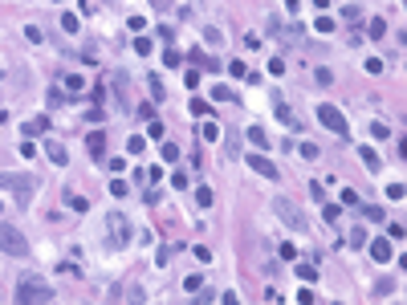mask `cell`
Segmentation results:
<instances>
[{
  "mask_svg": "<svg viewBox=\"0 0 407 305\" xmlns=\"http://www.w3.org/2000/svg\"><path fill=\"white\" fill-rule=\"evenodd\" d=\"M0 187H4V192H16V200L29 203V196L37 192V175H25V171H0Z\"/></svg>",
  "mask_w": 407,
  "mask_h": 305,
  "instance_id": "6da1fadb",
  "label": "cell"
},
{
  "mask_svg": "<svg viewBox=\"0 0 407 305\" xmlns=\"http://www.w3.org/2000/svg\"><path fill=\"white\" fill-rule=\"evenodd\" d=\"M57 293L45 285V281H37V277H25L21 285H16V301L21 305H29V301H53Z\"/></svg>",
  "mask_w": 407,
  "mask_h": 305,
  "instance_id": "7a4b0ae2",
  "label": "cell"
},
{
  "mask_svg": "<svg viewBox=\"0 0 407 305\" xmlns=\"http://www.w3.org/2000/svg\"><path fill=\"white\" fill-rule=\"evenodd\" d=\"M0 253L29 256V240H25V232H21V228H12V224H0Z\"/></svg>",
  "mask_w": 407,
  "mask_h": 305,
  "instance_id": "3957f363",
  "label": "cell"
},
{
  "mask_svg": "<svg viewBox=\"0 0 407 305\" xmlns=\"http://www.w3.org/2000/svg\"><path fill=\"white\" fill-rule=\"evenodd\" d=\"M318 122H322L330 135H338V139H346V135H350V126H346V118H342V110H338V106H330V102H322V106H318Z\"/></svg>",
  "mask_w": 407,
  "mask_h": 305,
  "instance_id": "277c9868",
  "label": "cell"
},
{
  "mask_svg": "<svg viewBox=\"0 0 407 305\" xmlns=\"http://www.w3.org/2000/svg\"><path fill=\"white\" fill-rule=\"evenodd\" d=\"M273 212L281 216V224L293 228V232H301V228H305V212H301L297 203H289L285 196H273Z\"/></svg>",
  "mask_w": 407,
  "mask_h": 305,
  "instance_id": "5b68a950",
  "label": "cell"
},
{
  "mask_svg": "<svg viewBox=\"0 0 407 305\" xmlns=\"http://www.w3.org/2000/svg\"><path fill=\"white\" fill-rule=\"evenodd\" d=\"M106 228H110V244H114V249H126V244H130V224H126V216L110 212V216H106Z\"/></svg>",
  "mask_w": 407,
  "mask_h": 305,
  "instance_id": "8992f818",
  "label": "cell"
},
{
  "mask_svg": "<svg viewBox=\"0 0 407 305\" xmlns=\"http://www.w3.org/2000/svg\"><path fill=\"white\" fill-rule=\"evenodd\" d=\"M244 163H248V167H253L257 175H265V179H281V171H277V167H273V163H269L265 155H248Z\"/></svg>",
  "mask_w": 407,
  "mask_h": 305,
  "instance_id": "52a82bcc",
  "label": "cell"
},
{
  "mask_svg": "<svg viewBox=\"0 0 407 305\" xmlns=\"http://www.w3.org/2000/svg\"><path fill=\"white\" fill-rule=\"evenodd\" d=\"M273 110H277V118H281V122H285L289 130H301V122H297V114H293V110H289V106H285L281 98H277V94H273Z\"/></svg>",
  "mask_w": 407,
  "mask_h": 305,
  "instance_id": "ba28073f",
  "label": "cell"
},
{
  "mask_svg": "<svg viewBox=\"0 0 407 305\" xmlns=\"http://www.w3.org/2000/svg\"><path fill=\"white\" fill-rule=\"evenodd\" d=\"M45 155H49L57 167H65V163H69V151H65V143H57V139H49V143H45Z\"/></svg>",
  "mask_w": 407,
  "mask_h": 305,
  "instance_id": "9c48e42d",
  "label": "cell"
},
{
  "mask_svg": "<svg viewBox=\"0 0 407 305\" xmlns=\"http://www.w3.org/2000/svg\"><path fill=\"white\" fill-rule=\"evenodd\" d=\"M86 147H90V155H94V159H102V151H106V135H102V130H94V135L86 139Z\"/></svg>",
  "mask_w": 407,
  "mask_h": 305,
  "instance_id": "30bf717a",
  "label": "cell"
},
{
  "mask_svg": "<svg viewBox=\"0 0 407 305\" xmlns=\"http://www.w3.org/2000/svg\"><path fill=\"white\" fill-rule=\"evenodd\" d=\"M41 130H49V114H37L25 122V135H41Z\"/></svg>",
  "mask_w": 407,
  "mask_h": 305,
  "instance_id": "8fae6325",
  "label": "cell"
},
{
  "mask_svg": "<svg viewBox=\"0 0 407 305\" xmlns=\"http://www.w3.org/2000/svg\"><path fill=\"white\" fill-rule=\"evenodd\" d=\"M366 37H371V41H383V37H387V21H383V16L371 21V25H366Z\"/></svg>",
  "mask_w": 407,
  "mask_h": 305,
  "instance_id": "7c38bea8",
  "label": "cell"
},
{
  "mask_svg": "<svg viewBox=\"0 0 407 305\" xmlns=\"http://www.w3.org/2000/svg\"><path fill=\"white\" fill-rule=\"evenodd\" d=\"M362 167H366V171H379V167H383V163H379V155H375V147H362Z\"/></svg>",
  "mask_w": 407,
  "mask_h": 305,
  "instance_id": "4fadbf2b",
  "label": "cell"
},
{
  "mask_svg": "<svg viewBox=\"0 0 407 305\" xmlns=\"http://www.w3.org/2000/svg\"><path fill=\"white\" fill-rule=\"evenodd\" d=\"M371 256H375V260H391V240H375V244H371Z\"/></svg>",
  "mask_w": 407,
  "mask_h": 305,
  "instance_id": "5bb4252c",
  "label": "cell"
},
{
  "mask_svg": "<svg viewBox=\"0 0 407 305\" xmlns=\"http://www.w3.org/2000/svg\"><path fill=\"white\" fill-rule=\"evenodd\" d=\"M371 139H379V143L391 139V126H387V122H371Z\"/></svg>",
  "mask_w": 407,
  "mask_h": 305,
  "instance_id": "9a60e30c",
  "label": "cell"
},
{
  "mask_svg": "<svg viewBox=\"0 0 407 305\" xmlns=\"http://www.w3.org/2000/svg\"><path fill=\"white\" fill-rule=\"evenodd\" d=\"M248 143H257L261 151L269 147V139H265V130H261V126H248Z\"/></svg>",
  "mask_w": 407,
  "mask_h": 305,
  "instance_id": "2e32d148",
  "label": "cell"
},
{
  "mask_svg": "<svg viewBox=\"0 0 407 305\" xmlns=\"http://www.w3.org/2000/svg\"><path fill=\"white\" fill-rule=\"evenodd\" d=\"M191 61H196V65H204V69H212V73H216V69H224V65H216L212 57H204V53H196V49H191Z\"/></svg>",
  "mask_w": 407,
  "mask_h": 305,
  "instance_id": "e0dca14e",
  "label": "cell"
},
{
  "mask_svg": "<svg viewBox=\"0 0 407 305\" xmlns=\"http://www.w3.org/2000/svg\"><path fill=\"white\" fill-rule=\"evenodd\" d=\"M346 240H350V244H354V249H362V244H366V232H362V228L354 224V228H350V232H346Z\"/></svg>",
  "mask_w": 407,
  "mask_h": 305,
  "instance_id": "ac0fdd59",
  "label": "cell"
},
{
  "mask_svg": "<svg viewBox=\"0 0 407 305\" xmlns=\"http://www.w3.org/2000/svg\"><path fill=\"white\" fill-rule=\"evenodd\" d=\"M25 41H33V45H41V41H45V33H41L37 25H25Z\"/></svg>",
  "mask_w": 407,
  "mask_h": 305,
  "instance_id": "d6986e66",
  "label": "cell"
},
{
  "mask_svg": "<svg viewBox=\"0 0 407 305\" xmlns=\"http://www.w3.org/2000/svg\"><path fill=\"white\" fill-rule=\"evenodd\" d=\"M220 41H224V33H220V29H204V45H212V49H216Z\"/></svg>",
  "mask_w": 407,
  "mask_h": 305,
  "instance_id": "ffe728a7",
  "label": "cell"
},
{
  "mask_svg": "<svg viewBox=\"0 0 407 305\" xmlns=\"http://www.w3.org/2000/svg\"><path fill=\"white\" fill-rule=\"evenodd\" d=\"M362 216H366L371 224H383V207H375V203H366V207H362Z\"/></svg>",
  "mask_w": 407,
  "mask_h": 305,
  "instance_id": "44dd1931",
  "label": "cell"
},
{
  "mask_svg": "<svg viewBox=\"0 0 407 305\" xmlns=\"http://www.w3.org/2000/svg\"><path fill=\"white\" fill-rule=\"evenodd\" d=\"M196 200H200V207H212L216 192H212V187H200V192H196Z\"/></svg>",
  "mask_w": 407,
  "mask_h": 305,
  "instance_id": "7402d4cb",
  "label": "cell"
},
{
  "mask_svg": "<svg viewBox=\"0 0 407 305\" xmlns=\"http://www.w3.org/2000/svg\"><path fill=\"white\" fill-rule=\"evenodd\" d=\"M151 49H155V45H151V37H134V53H139V57H147Z\"/></svg>",
  "mask_w": 407,
  "mask_h": 305,
  "instance_id": "603a6c76",
  "label": "cell"
},
{
  "mask_svg": "<svg viewBox=\"0 0 407 305\" xmlns=\"http://www.w3.org/2000/svg\"><path fill=\"white\" fill-rule=\"evenodd\" d=\"M212 98H216V102H236V94L228 90V86H216V90H212Z\"/></svg>",
  "mask_w": 407,
  "mask_h": 305,
  "instance_id": "cb8c5ba5",
  "label": "cell"
},
{
  "mask_svg": "<svg viewBox=\"0 0 407 305\" xmlns=\"http://www.w3.org/2000/svg\"><path fill=\"white\" fill-rule=\"evenodd\" d=\"M61 29H65V33H77V16H73V12H61Z\"/></svg>",
  "mask_w": 407,
  "mask_h": 305,
  "instance_id": "d4e9b609",
  "label": "cell"
},
{
  "mask_svg": "<svg viewBox=\"0 0 407 305\" xmlns=\"http://www.w3.org/2000/svg\"><path fill=\"white\" fill-rule=\"evenodd\" d=\"M314 33H334V21H330V16H318V21H314Z\"/></svg>",
  "mask_w": 407,
  "mask_h": 305,
  "instance_id": "484cf974",
  "label": "cell"
},
{
  "mask_svg": "<svg viewBox=\"0 0 407 305\" xmlns=\"http://www.w3.org/2000/svg\"><path fill=\"white\" fill-rule=\"evenodd\" d=\"M383 69H387L383 57H366V73H383Z\"/></svg>",
  "mask_w": 407,
  "mask_h": 305,
  "instance_id": "4316f807",
  "label": "cell"
},
{
  "mask_svg": "<svg viewBox=\"0 0 407 305\" xmlns=\"http://www.w3.org/2000/svg\"><path fill=\"white\" fill-rule=\"evenodd\" d=\"M204 139L216 143V139H220V126H216V122H204Z\"/></svg>",
  "mask_w": 407,
  "mask_h": 305,
  "instance_id": "83f0119b",
  "label": "cell"
},
{
  "mask_svg": "<svg viewBox=\"0 0 407 305\" xmlns=\"http://www.w3.org/2000/svg\"><path fill=\"white\" fill-rule=\"evenodd\" d=\"M297 277H301V281H314L318 269H314V264H297Z\"/></svg>",
  "mask_w": 407,
  "mask_h": 305,
  "instance_id": "f1b7e54d",
  "label": "cell"
},
{
  "mask_svg": "<svg viewBox=\"0 0 407 305\" xmlns=\"http://www.w3.org/2000/svg\"><path fill=\"white\" fill-rule=\"evenodd\" d=\"M342 16H346V21H354V25H358V16H362V8H358V4H346V8H342Z\"/></svg>",
  "mask_w": 407,
  "mask_h": 305,
  "instance_id": "f546056e",
  "label": "cell"
},
{
  "mask_svg": "<svg viewBox=\"0 0 407 305\" xmlns=\"http://www.w3.org/2000/svg\"><path fill=\"white\" fill-rule=\"evenodd\" d=\"M228 73H232V78H244V73H248V65H244V61H228Z\"/></svg>",
  "mask_w": 407,
  "mask_h": 305,
  "instance_id": "4dcf8cb0",
  "label": "cell"
},
{
  "mask_svg": "<svg viewBox=\"0 0 407 305\" xmlns=\"http://www.w3.org/2000/svg\"><path fill=\"white\" fill-rule=\"evenodd\" d=\"M224 151H228V155H240V135H228V143H224Z\"/></svg>",
  "mask_w": 407,
  "mask_h": 305,
  "instance_id": "1f68e13d",
  "label": "cell"
},
{
  "mask_svg": "<svg viewBox=\"0 0 407 305\" xmlns=\"http://www.w3.org/2000/svg\"><path fill=\"white\" fill-rule=\"evenodd\" d=\"M269 73H273V78H281V73H285V61H281V57H273V61H269Z\"/></svg>",
  "mask_w": 407,
  "mask_h": 305,
  "instance_id": "d6a6232c",
  "label": "cell"
},
{
  "mask_svg": "<svg viewBox=\"0 0 407 305\" xmlns=\"http://www.w3.org/2000/svg\"><path fill=\"white\" fill-rule=\"evenodd\" d=\"M147 139H155V143H163V126H159V122H151V126H147Z\"/></svg>",
  "mask_w": 407,
  "mask_h": 305,
  "instance_id": "836d02e7",
  "label": "cell"
},
{
  "mask_svg": "<svg viewBox=\"0 0 407 305\" xmlns=\"http://www.w3.org/2000/svg\"><path fill=\"white\" fill-rule=\"evenodd\" d=\"M183 289H187V293H196V289H204V281H200V277H196V273H191V277H187V281H183Z\"/></svg>",
  "mask_w": 407,
  "mask_h": 305,
  "instance_id": "e575fe53",
  "label": "cell"
},
{
  "mask_svg": "<svg viewBox=\"0 0 407 305\" xmlns=\"http://www.w3.org/2000/svg\"><path fill=\"white\" fill-rule=\"evenodd\" d=\"M163 159H167V163H175V159H179V147H175V143H163Z\"/></svg>",
  "mask_w": 407,
  "mask_h": 305,
  "instance_id": "d590c367",
  "label": "cell"
},
{
  "mask_svg": "<svg viewBox=\"0 0 407 305\" xmlns=\"http://www.w3.org/2000/svg\"><path fill=\"white\" fill-rule=\"evenodd\" d=\"M151 94H155V102H163V98H167V94H163V82H159V78H151Z\"/></svg>",
  "mask_w": 407,
  "mask_h": 305,
  "instance_id": "8d00e7d4",
  "label": "cell"
},
{
  "mask_svg": "<svg viewBox=\"0 0 407 305\" xmlns=\"http://www.w3.org/2000/svg\"><path fill=\"white\" fill-rule=\"evenodd\" d=\"M191 114H200V118H208V102H200V98H191Z\"/></svg>",
  "mask_w": 407,
  "mask_h": 305,
  "instance_id": "74e56055",
  "label": "cell"
},
{
  "mask_svg": "<svg viewBox=\"0 0 407 305\" xmlns=\"http://www.w3.org/2000/svg\"><path fill=\"white\" fill-rule=\"evenodd\" d=\"M143 147H147V139H143V135H130V155H139Z\"/></svg>",
  "mask_w": 407,
  "mask_h": 305,
  "instance_id": "f35d334b",
  "label": "cell"
},
{
  "mask_svg": "<svg viewBox=\"0 0 407 305\" xmlns=\"http://www.w3.org/2000/svg\"><path fill=\"white\" fill-rule=\"evenodd\" d=\"M110 196H114V200H122V196H126V183H122V179H114V183H110Z\"/></svg>",
  "mask_w": 407,
  "mask_h": 305,
  "instance_id": "ab89813d",
  "label": "cell"
},
{
  "mask_svg": "<svg viewBox=\"0 0 407 305\" xmlns=\"http://www.w3.org/2000/svg\"><path fill=\"white\" fill-rule=\"evenodd\" d=\"M82 86H86V82H82L77 73H69V78H65V90H82Z\"/></svg>",
  "mask_w": 407,
  "mask_h": 305,
  "instance_id": "60d3db41",
  "label": "cell"
},
{
  "mask_svg": "<svg viewBox=\"0 0 407 305\" xmlns=\"http://www.w3.org/2000/svg\"><path fill=\"white\" fill-rule=\"evenodd\" d=\"M338 216H342V207H338V203H326V220H330V224H334V220H338Z\"/></svg>",
  "mask_w": 407,
  "mask_h": 305,
  "instance_id": "b9f144b4",
  "label": "cell"
},
{
  "mask_svg": "<svg viewBox=\"0 0 407 305\" xmlns=\"http://www.w3.org/2000/svg\"><path fill=\"white\" fill-rule=\"evenodd\" d=\"M45 102H49V110H57L65 98H61V90H49V98H45Z\"/></svg>",
  "mask_w": 407,
  "mask_h": 305,
  "instance_id": "7bdbcfd3",
  "label": "cell"
},
{
  "mask_svg": "<svg viewBox=\"0 0 407 305\" xmlns=\"http://www.w3.org/2000/svg\"><path fill=\"white\" fill-rule=\"evenodd\" d=\"M171 187H179V192L187 187V175H183V171H175V175H171Z\"/></svg>",
  "mask_w": 407,
  "mask_h": 305,
  "instance_id": "ee69618b",
  "label": "cell"
},
{
  "mask_svg": "<svg viewBox=\"0 0 407 305\" xmlns=\"http://www.w3.org/2000/svg\"><path fill=\"white\" fill-rule=\"evenodd\" d=\"M301 159H318V147L314 143H301Z\"/></svg>",
  "mask_w": 407,
  "mask_h": 305,
  "instance_id": "f6af8a7d",
  "label": "cell"
},
{
  "mask_svg": "<svg viewBox=\"0 0 407 305\" xmlns=\"http://www.w3.org/2000/svg\"><path fill=\"white\" fill-rule=\"evenodd\" d=\"M342 203H346V207H354V203H358V192H350V187H346V192H342Z\"/></svg>",
  "mask_w": 407,
  "mask_h": 305,
  "instance_id": "bcb514c9",
  "label": "cell"
},
{
  "mask_svg": "<svg viewBox=\"0 0 407 305\" xmlns=\"http://www.w3.org/2000/svg\"><path fill=\"white\" fill-rule=\"evenodd\" d=\"M285 4H289V8H297V4H301V0H285Z\"/></svg>",
  "mask_w": 407,
  "mask_h": 305,
  "instance_id": "7dc6e473",
  "label": "cell"
}]
</instances>
